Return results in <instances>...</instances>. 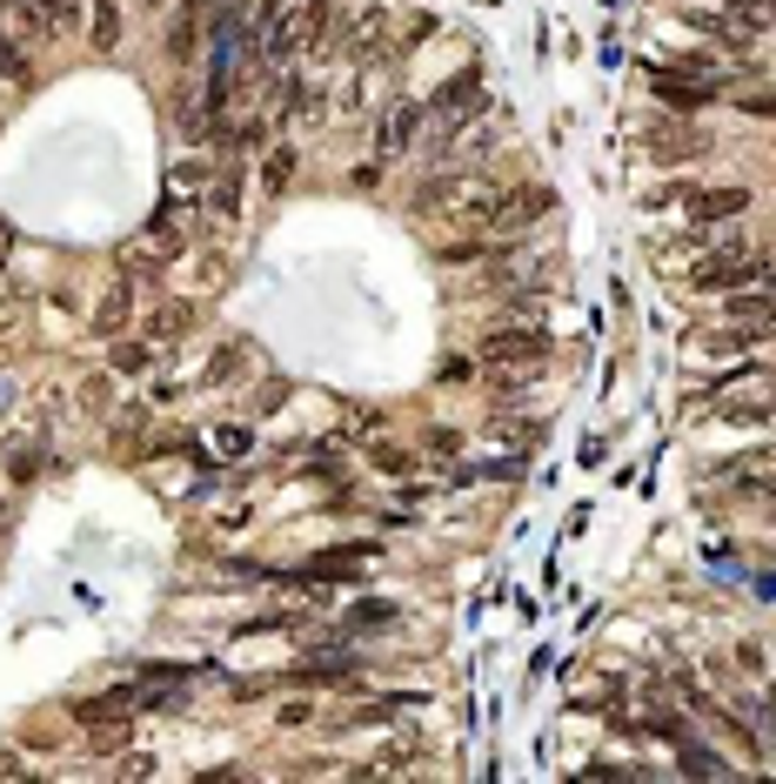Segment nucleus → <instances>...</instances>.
I'll use <instances>...</instances> for the list:
<instances>
[{"instance_id": "obj_12", "label": "nucleus", "mask_w": 776, "mask_h": 784, "mask_svg": "<svg viewBox=\"0 0 776 784\" xmlns=\"http://www.w3.org/2000/svg\"><path fill=\"white\" fill-rule=\"evenodd\" d=\"M87 40L101 47V55H115V47H121V0H94V14H87Z\"/></svg>"}, {"instance_id": "obj_4", "label": "nucleus", "mask_w": 776, "mask_h": 784, "mask_svg": "<svg viewBox=\"0 0 776 784\" xmlns=\"http://www.w3.org/2000/svg\"><path fill=\"white\" fill-rule=\"evenodd\" d=\"M649 154H656V162L662 168H683V162H696V154H716V134H703V128H690L683 115H670V108H662L656 121H649Z\"/></svg>"}, {"instance_id": "obj_7", "label": "nucleus", "mask_w": 776, "mask_h": 784, "mask_svg": "<svg viewBox=\"0 0 776 784\" xmlns=\"http://www.w3.org/2000/svg\"><path fill=\"white\" fill-rule=\"evenodd\" d=\"M422 128H428V108H422V101H396V108L375 121V154H381V162H396V154L415 148Z\"/></svg>"}, {"instance_id": "obj_10", "label": "nucleus", "mask_w": 776, "mask_h": 784, "mask_svg": "<svg viewBox=\"0 0 776 784\" xmlns=\"http://www.w3.org/2000/svg\"><path fill=\"white\" fill-rule=\"evenodd\" d=\"M683 208L696 215V229H709V222H737L743 208H750V188H696Z\"/></svg>"}, {"instance_id": "obj_14", "label": "nucleus", "mask_w": 776, "mask_h": 784, "mask_svg": "<svg viewBox=\"0 0 776 784\" xmlns=\"http://www.w3.org/2000/svg\"><path fill=\"white\" fill-rule=\"evenodd\" d=\"M0 81H14V87H27V81H34V68H27V47L8 34V21H0Z\"/></svg>"}, {"instance_id": "obj_25", "label": "nucleus", "mask_w": 776, "mask_h": 784, "mask_svg": "<svg viewBox=\"0 0 776 784\" xmlns=\"http://www.w3.org/2000/svg\"><path fill=\"white\" fill-rule=\"evenodd\" d=\"M737 108H743V115H756V121H776V87H756V94H743Z\"/></svg>"}, {"instance_id": "obj_27", "label": "nucleus", "mask_w": 776, "mask_h": 784, "mask_svg": "<svg viewBox=\"0 0 776 784\" xmlns=\"http://www.w3.org/2000/svg\"><path fill=\"white\" fill-rule=\"evenodd\" d=\"M8 463H14V483H27V477H40V443H21V449H14Z\"/></svg>"}, {"instance_id": "obj_13", "label": "nucleus", "mask_w": 776, "mask_h": 784, "mask_svg": "<svg viewBox=\"0 0 776 784\" xmlns=\"http://www.w3.org/2000/svg\"><path fill=\"white\" fill-rule=\"evenodd\" d=\"M94 323H101L107 336H121V329L134 323V282H128V276H121L115 289H107V302H101V316H94Z\"/></svg>"}, {"instance_id": "obj_17", "label": "nucleus", "mask_w": 776, "mask_h": 784, "mask_svg": "<svg viewBox=\"0 0 776 784\" xmlns=\"http://www.w3.org/2000/svg\"><path fill=\"white\" fill-rule=\"evenodd\" d=\"M716 423H743V430L769 423V396H743V402H724V409H716Z\"/></svg>"}, {"instance_id": "obj_3", "label": "nucleus", "mask_w": 776, "mask_h": 784, "mask_svg": "<svg viewBox=\"0 0 776 784\" xmlns=\"http://www.w3.org/2000/svg\"><path fill=\"white\" fill-rule=\"evenodd\" d=\"M428 121L442 128V141H456L462 134V121H482V74L475 68H462V74H449L435 87V101H428Z\"/></svg>"}, {"instance_id": "obj_15", "label": "nucleus", "mask_w": 776, "mask_h": 784, "mask_svg": "<svg viewBox=\"0 0 776 784\" xmlns=\"http://www.w3.org/2000/svg\"><path fill=\"white\" fill-rule=\"evenodd\" d=\"M208 208H214V215H242V175L228 168V175H221V182H208Z\"/></svg>"}, {"instance_id": "obj_31", "label": "nucleus", "mask_w": 776, "mask_h": 784, "mask_svg": "<svg viewBox=\"0 0 776 784\" xmlns=\"http://www.w3.org/2000/svg\"><path fill=\"white\" fill-rule=\"evenodd\" d=\"M743 490H750V496H756L763 510H776V469H763V477H750Z\"/></svg>"}, {"instance_id": "obj_33", "label": "nucleus", "mask_w": 776, "mask_h": 784, "mask_svg": "<svg viewBox=\"0 0 776 784\" xmlns=\"http://www.w3.org/2000/svg\"><path fill=\"white\" fill-rule=\"evenodd\" d=\"M763 704H769V717H776V684H769V698H763Z\"/></svg>"}, {"instance_id": "obj_18", "label": "nucleus", "mask_w": 776, "mask_h": 784, "mask_svg": "<svg viewBox=\"0 0 776 784\" xmlns=\"http://www.w3.org/2000/svg\"><path fill=\"white\" fill-rule=\"evenodd\" d=\"M148 362H154V349H148V342H115V355H107V370H115V376H141Z\"/></svg>"}, {"instance_id": "obj_6", "label": "nucleus", "mask_w": 776, "mask_h": 784, "mask_svg": "<svg viewBox=\"0 0 776 784\" xmlns=\"http://www.w3.org/2000/svg\"><path fill=\"white\" fill-rule=\"evenodd\" d=\"M649 87H656V101L670 115H696V108H709V101L724 94V81L690 74V68H649Z\"/></svg>"}, {"instance_id": "obj_28", "label": "nucleus", "mask_w": 776, "mask_h": 784, "mask_svg": "<svg viewBox=\"0 0 776 784\" xmlns=\"http://www.w3.org/2000/svg\"><path fill=\"white\" fill-rule=\"evenodd\" d=\"M289 175H295V148H274L268 154V188H282Z\"/></svg>"}, {"instance_id": "obj_19", "label": "nucleus", "mask_w": 776, "mask_h": 784, "mask_svg": "<svg viewBox=\"0 0 776 784\" xmlns=\"http://www.w3.org/2000/svg\"><path fill=\"white\" fill-rule=\"evenodd\" d=\"M683 771H690V777H724L730 758H716V751H703V745L690 738V745H683Z\"/></svg>"}, {"instance_id": "obj_11", "label": "nucleus", "mask_w": 776, "mask_h": 784, "mask_svg": "<svg viewBox=\"0 0 776 784\" xmlns=\"http://www.w3.org/2000/svg\"><path fill=\"white\" fill-rule=\"evenodd\" d=\"M141 704V684H115V691H101V698H81L74 704V724H107V717H128Z\"/></svg>"}, {"instance_id": "obj_24", "label": "nucleus", "mask_w": 776, "mask_h": 784, "mask_svg": "<svg viewBox=\"0 0 776 784\" xmlns=\"http://www.w3.org/2000/svg\"><path fill=\"white\" fill-rule=\"evenodd\" d=\"M242 370H248V349L235 342V349H221V355H214V370H208V376H214V383H235Z\"/></svg>"}, {"instance_id": "obj_26", "label": "nucleus", "mask_w": 776, "mask_h": 784, "mask_svg": "<svg viewBox=\"0 0 776 784\" xmlns=\"http://www.w3.org/2000/svg\"><path fill=\"white\" fill-rule=\"evenodd\" d=\"M489 248L482 242H449V248H435V261H449V269H462V261H482Z\"/></svg>"}, {"instance_id": "obj_20", "label": "nucleus", "mask_w": 776, "mask_h": 784, "mask_svg": "<svg viewBox=\"0 0 776 784\" xmlns=\"http://www.w3.org/2000/svg\"><path fill=\"white\" fill-rule=\"evenodd\" d=\"M362 623H396V604H388V597H368V604H355V610L342 617V631H362Z\"/></svg>"}, {"instance_id": "obj_32", "label": "nucleus", "mask_w": 776, "mask_h": 784, "mask_svg": "<svg viewBox=\"0 0 776 784\" xmlns=\"http://www.w3.org/2000/svg\"><path fill=\"white\" fill-rule=\"evenodd\" d=\"M8 248H14V235H8V222H0V269H8Z\"/></svg>"}, {"instance_id": "obj_21", "label": "nucleus", "mask_w": 776, "mask_h": 784, "mask_svg": "<svg viewBox=\"0 0 776 784\" xmlns=\"http://www.w3.org/2000/svg\"><path fill=\"white\" fill-rule=\"evenodd\" d=\"M195 195H208V168H175L168 175V201H195Z\"/></svg>"}, {"instance_id": "obj_5", "label": "nucleus", "mask_w": 776, "mask_h": 784, "mask_svg": "<svg viewBox=\"0 0 776 784\" xmlns=\"http://www.w3.org/2000/svg\"><path fill=\"white\" fill-rule=\"evenodd\" d=\"M556 349V336L549 329H489V342H482V362L489 370H536V362Z\"/></svg>"}, {"instance_id": "obj_8", "label": "nucleus", "mask_w": 776, "mask_h": 784, "mask_svg": "<svg viewBox=\"0 0 776 784\" xmlns=\"http://www.w3.org/2000/svg\"><path fill=\"white\" fill-rule=\"evenodd\" d=\"M14 14H21V27H27L34 40H47V34H68V27L81 21V8H74V0H14Z\"/></svg>"}, {"instance_id": "obj_16", "label": "nucleus", "mask_w": 776, "mask_h": 784, "mask_svg": "<svg viewBox=\"0 0 776 784\" xmlns=\"http://www.w3.org/2000/svg\"><path fill=\"white\" fill-rule=\"evenodd\" d=\"M188 323H195V308H188V302H168V308H161V316L148 323V336H154V342H168V336H175V342H181Z\"/></svg>"}, {"instance_id": "obj_9", "label": "nucleus", "mask_w": 776, "mask_h": 784, "mask_svg": "<svg viewBox=\"0 0 776 784\" xmlns=\"http://www.w3.org/2000/svg\"><path fill=\"white\" fill-rule=\"evenodd\" d=\"M549 208H556V188H542V182L509 188V195H503V215H495V229H529V222L549 215Z\"/></svg>"}, {"instance_id": "obj_29", "label": "nucleus", "mask_w": 776, "mask_h": 784, "mask_svg": "<svg viewBox=\"0 0 776 784\" xmlns=\"http://www.w3.org/2000/svg\"><path fill=\"white\" fill-rule=\"evenodd\" d=\"M475 376V362L469 355H449V362H435V383H469Z\"/></svg>"}, {"instance_id": "obj_22", "label": "nucleus", "mask_w": 776, "mask_h": 784, "mask_svg": "<svg viewBox=\"0 0 776 784\" xmlns=\"http://www.w3.org/2000/svg\"><path fill=\"white\" fill-rule=\"evenodd\" d=\"M649 730H656V738H662V745H677V751L690 745V724H683L677 711H649Z\"/></svg>"}, {"instance_id": "obj_2", "label": "nucleus", "mask_w": 776, "mask_h": 784, "mask_svg": "<svg viewBox=\"0 0 776 784\" xmlns=\"http://www.w3.org/2000/svg\"><path fill=\"white\" fill-rule=\"evenodd\" d=\"M328 8H336V0H282V8L261 21V61L282 68L289 55L315 47V40L328 34Z\"/></svg>"}, {"instance_id": "obj_30", "label": "nucleus", "mask_w": 776, "mask_h": 784, "mask_svg": "<svg viewBox=\"0 0 776 784\" xmlns=\"http://www.w3.org/2000/svg\"><path fill=\"white\" fill-rule=\"evenodd\" d=\"M308 477L336 483V477H342V449H336V456H328V449H315V456H308Z\"/></svg>"}, {"instance_id": "obj_23", "label": "nucleus", "mask_w": 776, "mask_h": 784, "mask_svg": "<svg viewBox=\"0 0 776 784\" xmlns=\"http://www.w3.org/2000/svg\"><path fill=\"white\" fill-rule=\"evenodd\" d=\"M375 469H381V477H409L415 456H409L402 443H375Z\"/></svg>"}, {"instance_id": "obj_1", "label": "nucleus", "mask_w": 776, "mask_h": 784, "mask_svg": "<svg viewBox=\"0 0 776 784\" xmlns=\"http://www.w3.org/2000/svg\"><path fill=\"white\" fill-rule=\"evenodd\" d=\"M435 208H449V215L469 222V229H495L503 188H495V175H482V168H449V175H428L415 188V215H435Z\"/></svg>"}, {"instance_id": "obj_34", "label": "nucleus", "mask_w": 776, "mask_h": 784, "mask_svg": "<svg viewBox=\"0 0 776 784\" xmlns=\"http://www.w3.org/2000/svg\"><path fill=\"white\" fill-rule=\"evenodd\" d=\"M134 8H154V0H134Z\"/></svg>"}]
</instances>
